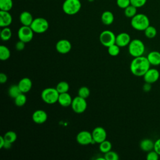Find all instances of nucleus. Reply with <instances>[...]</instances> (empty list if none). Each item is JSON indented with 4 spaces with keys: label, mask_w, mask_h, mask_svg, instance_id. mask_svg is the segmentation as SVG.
Here are the masks:
<instances>
[{
    "label": "nucleus",
    "mask_w": 160,
    "mask_h": 160,
    "mask_svg": "<svg viewBox=\"0 0 160 160\" xmlns=\"http://www.w3.org/2000/svg\"><path fill=\"white\" fill-rule=\"evenodd\" d=\"M150 63L144 56L134 58L130 64V71L131 73L138 77H141L149 69Z\"/></svg>",
    "instance_id": "f257e3e1"
},
{
    "label": "nucleus",
    "mask_w": 160,
    "mask_h": 160,
    "mask_svg": "<svg viewBox=\"0 0 160 160\" xmlns=\"http://www.w3.org/2000/svg\"><path fill=\"white\" fill-rule=\"evenodd\" d=\"M131 25L137 31H144L149 25L150 22L148 17L144 14H136L131 18Z\"/></svg>",
    "instance_id": "f03ea898"
},
{
    "label": "nucleus",
    "mask_w": 160,
    "mask_h": 160,
    "mask_svg": "<svg viewBox=\"0 0 160 160\" xmlns=\"http://www.w3.org/2000/svg\"><path fill=\"white\" fill-rule=\"evenodd\" d=\"M128 51L129 54L134 58L142 56L145 51L144 42L139 39L131 40L128 45Z\"/></svg>",
    "instance_id": "7ed1b4c3"
},
{
    "label": "nucleus",
    "mask_w": 160,
    "mask_h": 160,
    "mask_svg": "<svg viewBox=\"0 0 160 160\" xmlns=\"http://www.w3.org/2000/svg\"><path fill=\"white\" fill-rule=\"evenodd\" d=\"M59 93L55 88H47L44 89L41 94L42 100L46 104H52L58 102Z\"/></svg>",
    "instance_id": "20e7f679"
},
{
    "label": "nucleus",
    "mask_w": 160,
    "mask_h": 160,
    "mask_svg": "<svg viewBox=\"0 0 160 160\" xmlns=\"http://www.w3.org/2000/svg\"><path fill=\"white\" fill-rule=\"evenodd\" d=\"M81 8L80 0H65L62 4L63 12L68 15H74L77 14Z\"/></svg>",
    "instance_id": "39448f33"
},
{
    "label": "nucleus",
    "mask_w": 160,
    "mask_h": 160,
    "mask_svg": "<svg viewBox=\"0 0 160 160\" xmlns=\"http://www.w3.org/2000/svg\"><path fill=\"white\" fill-rule=\"evenodd\" d=\"M30 26L35 33L42 34L48 29L49 22L44 18H36L33 19Z\"/></svg>",
    "instance_id": "423d86ee"
},
{
    "label": "nucleus",
    "mask_w": 160,
    "mask_h": 160,
    "mask_svg": "<svg viewBox=\"0 0 160 160\" xmlns=\"http://www.w3.org/2000/svg\"><path fill=\"white\" fill-rule=\"evenodd\" d=\"M116 35L110 30H104L99 35V41L101 44L106 48L116 43Z\"/></svg>",
    "instance_id": "0eeeda50"
},
{
    "label": "nucleus",
    "mask_w": 160,
    "mask_h": 160,
    "mask_svg": "<svg viewBox=\"0 0 160 160\" xmlns=\"http://www.w3.org/2000/svg\"><path fill=\"white\" fill-rule=\"evenodd\" d=\"M34 33V32L31 29V26L22 25V26H21L18 31V37L19 40L22 41L27 43L32 39Z\"/></svg>",
    "instance_id": "6e6552de"
},
{
    "label": "nucleus",
    "mask_w": 160,
    "mask_h": 160,
    "mask_svg": "<svg viewBox=\"0 0 160 160\" xmlns=\"http://www.w3.org/2000/svg\"><path fill=\"white\" fill-rule=\"evenodd\" d=\"M87 106L88 104L86 99L82 98L79 96L72 99V101L71 105L72 111L78 114L84 112L87 108Z\"/></svg>",
    "instance_id": "1a4fd4ad"
},
{
    "label": "nucleus",
    "mask_w": 160,
    "mask_h": 160,
    "mask_svg": "<svg viewBox=\"0 0 160 160\" xmlns=\"http://www.w3.org/2000/svg\"><path fill=\"white\" fill-rule=\"evenodd\" d=\"M76 141L81 145H88L94 142L92 133L88 131H80L76 136Z\"/></svg>",
    "instance_id": "9d476101"
},
{
    "label": "nucleus",
    "mask_w": 160,
    "mask_h": 160,
    "mask_svg": "<svg viewBox=\"0 0 160 160\" xmlns=\"http://www.w3.org/2000/svg\"><path fill=\"white\" fill-rule=\"evenodd\" d=\"M92 136L94 142L101 143L106 139L107 132L104 128L102 127H96L92 131Z\"/></svg>",
    "instance_id": "9b49d317"
},
{
    "label": "nucleus",
    "mask_w": 160,
    "mask_h": 160,
    "mask_svg": "<svg viewBox=\"0 0 160 160\" xmlns=\"http://www.w3.org/2000/svg\"><path fill=\"white\" fill-rule=\"evenodd\" d=\"M72 45L68 39H60L56 44V49L60 54H67L71 50Z\"/></svg>",
    "instance_id": "f8f14e48"
},
{
    "label": "nucleus",
    "mask_w": 160,
    "mask_h": 160,
    "mask_svg": "<svg viewBox=\"0 0 160 160\" xmlns=\"http://www.w3.org/2000/svg\"><path fill=\"white\" fill-rule=\"evenodd\" d=\"M159 72L155 68H149V69L143 76L145 82L152 84L156 82L159 78Z\"/></svg>",
    "instance_id": "ddd939ff"
},
{
    "label": "nucleus",
    "mask_w": 160,
    "mask_h": 160,
    "mask_svg": "<svg viewBox=\"0 0 160 160\" xmlns=\"http://www.w3.org/2000/svg\"><path fill=\"white\" fill-rule=\"evenodd\" d=\"M131 41V36L127 32H121L116 36V44L120 48L128 46Z\"/></svg>",
    "instance_id": "4468645a"
},
{
    "label": "nucleus",
    "mask_w": 160,
    "mask_h": 160,
    "mask_svg": "<svg viewBox=\"0 0 160 160\" xmlns=\"http://www.w3.org/2000/svg\"><path fill=\"white\" fill-rule=\"evenodd\" d=\"M48 114L42 109L36 110L32 114V119L36 124H43L47 121Z\"/></svg>",
    "instance_id": "2eb2a0df"
},
{
    "label": "nucleus",
    "mask_w": 160,
    "mask_h": 160,
    "mask_svg": "<svg viewBox=\"0 0 160 160\" xmlns=\"http://www.w3.org/2000/svg\"><path fill=\"white\" fill-rule=\"evenodd\" d=\"M12 21V18L9 11L0 10V26L1 28L9 27Z\"/></svg>",
    "instance_id": "dca6fc26"
},
{
    "label": "nucleus",
    "mask_w": 160,
    "mask_h": 160,
    "mask_svg": "<svg viewBox=\"0 0 160 160\" xmlns=\"http://www.w3.org/2000/svg\"><path fill=\"white\" fill-rule=\"evenodd\" d=\"M18 84L21 92L23 93H26V92H28L31 89L32 82L30 78L26 77V78H22L19 81Z\"/></svg>",
    "instance_id": "f3484780"
},
{
    "label": "nucleus",
    "mask_w": 160,
    "mask_h": 160,
    "mask_svg": "<svg viewBox=\"0 0 160 160\" xmlns=\"http://www.w3.org/2000/svg\"><path fill=\"white\" fill-rule=\"evenodd\" d=\"M72 99L68 92L59 94L58 102L62 107H69L71 105Z\"/></svg>",
    "instance_id": "a211bd4d"
},
{
    "label": "nucleus",
    "mask_w": 160,
    "mask_h": 160,
    "mask_svg": "<svg viewBox=\"0 0 160 160\" xmlns=\"http://www.w3.org/2000/svg\"><path fill=\"white\" fill-rule=\"evenodd\" d=\"M33 18L29 11H23L19 15V21L22 25L30 26L33 21Z\"/></svg>",
    "instance_id": "6ab92c4d"
},
{
    "label": "nucleus",
    "mask_w": 160,
    "mask_h": 160,
    "mask_svg": "<svg viewBox=\"0 0 160 160\" xmlns=\"http://www.w3.org/2000/svg\"><path fill=\"white\" fill-rule=\"evenodd\" d=\"M151 65L158 66L160 64V52L157 51H151L147 56Z\"/></svg>",
    "instance_id": "aec40b11"
},
{
    "label": "nucleus",
    "mask_w": 160,
    "mask_h": 160,
    "mask_svg": "<svg viewBox=\"0 0 160 160\" xmlns=\"http://www.w3.org/2000/svg\"><path fill=\"white\" fill-rule=\"evenodd\" d=\"M101 21L104 25H111L114 20V16L112 12L109 11H105L101 14Z\"/></svg>",
    "instance_id": "412c9836"
},
{
    "label": "nucleus",
    "mask_w": 160,
    "mask_h": 160,
    "mask_svg": "<svg viewBox=\"0 0 160 160\" xmlns=\"http://www.w3.org/2000/svg\"><path fill=\"white\" fill-rule=\"evenodd\" d=\"M154 142H153L152 140L146 138V139H142L141 141L139 146L141 150H142L143 151L149 152L154 149Z\"/></svg>",
    "instance_id": "4be33fe9"
},
{
    "label": "nucleus",
    "mask_w": 160,
    "mask_h": 160,
    "mask_svg": "<svg viewBox=\"0 0 160 160\" xmlns=\"http://www.w3.org/2000/svg\"><path fill=\"white\" fill-rule=\"evenodd\" d=\"M1 39L3 41H9L12 36V31L11 29L9 27H4L1 31L0 33Z\"/></svg>",
    "instance_id": "5701e85b"
},
{
    "label": "nucleus",
    "mask_w": 160,
    "mask_h": 160,
    "mask_svg": "<svg viewBox=\"0 0 160 160\" xmlns=\"http://www.w3.org/2000/svg\"><path fill=\"white\" fill-rule=\"evenodd\" d=\"M11 56L10 50L8 47L4 45L0 46V59L1 61H6Z\"/></svg>",
    "instance_id": "b1692460"
},
{
    "label": "nucleus",
    "mask_w": 160,
    "mask_h": 160,
    "mask_svg": "<svg viewBox=\"0 0 160 160\" xmlns=\"http://www.w3.org/2000/svg\"><path fill=\"white\" fill-rule=\"evenodd\" d=\"M22 93L18 84H13L8 89V94L12 98H15L19 94Z\"/></svg>",
    "instance_id": "393cba45"
},
{
    "label": "nucleus",
    "mask_w": 160,
    "mask_h": 160,
    "mask_svg": "<svg viewBox=\"0 0 160 160\" xmlns=\"http://www.w3.org/2000/svg\"><path fill=\"white\" fill-rule=\"evenodd\" d=\"M99 150L101 152L105 154V153H106L108 151L111 150L112 144L109 141L106 139L104 141L99 143Z\"/></svg>",
    "instance_id": "a878e982"
},
{
    "label": "nucleus",
    "mask_w": 160,
    "mask_h": 160,
    "mask_svg": "<svg viewBox=\"0 0 160 160\" xmlns=\"http://www.w3.org/2000/svg\"><path fill=\"white\" fill-rule=\"evenodd\" d=\"M13 6L12 0H0V10L9 11Z\"/></svg>",
    "instance_id": "bb28decb"
},
{
    "label": "nucleus",
    "mask_w": 160,
    "mask_h": 160,
    "mask_svg": "<svg viewBox=\"0 0 160 160\" xmlns=\"http://www.w3.org/2000/svg\"><path fill=\"white\" fill-rule=\"evenodd\" d=\"M124 15L129 18H132L137 14V8L130 4L124 9Z\"/></svg>",
    "instance_id": "cd10ccee"
},
{
    "label": "nucleus",
    "mask_w": 160,
    "mask_h": 160,
    "mask_svg": "<svg viewBox=\"0 0 160 160\" xmlns=\"http://www.w3.org/2000/svg\"><path fill=\"white\" fill-rule=\"evenodd\" d=\"M56 88L59 94L64 93V92H68L69 89V85L67 82L62 81H60L58 83Z\"/></svg>",
    "instance_id": "c85d7f7f"
},
{
    "label": "nucleus",
    "mask_w": 160,
    "mask_h": 160,
    "mask_svg": "<svg viewBox=\"0 0 160 160\" xmlns=\"http://www.w3.org/2000/svg\"><path fill=\"white\" fill-rule=\"evenodd\" d=\"M3 136H4V138L6 141L11 142L12 144L13 142H14L17 139V134L13 131H7Z\"/></svg>",
    "instance_id": "c756f323"
},
{
    "label": "nucleus",
    "mask_w": 160,
    "mask_h": 160,
    "mask_svg": "<svg viewBox=\"0 0 160 160\" xmlns=\"http://www.w3.org/2000/svg\"><path fill=\"white\" fill-rule=\"evenodd\" d=\"M27 98L24 93L22 92L14 98V103L18 107L23 106L26 102Z\"/></svg>",
    "instance_id": "7c9ffc66"
},
{
    "label": "nucleus",
    "mask_w": 160,
    "mask_h": 160,
    "mask_svg": "<svg viewBox=\"0 0 160 160\" xmlns=\"http://www.w3.org/2000/svg\"><path fill=\"white\" fill-rule=\"evenodd\" d=\"M144 34L146 38L152 39L154 38L157 34V30L156 29L152 26H149L144 31Z\"/></svg>",
    "instance_id": "2f4dec72"
},
{
    "label": "nucleus",
    "mask_w": 160,
    "mask_h": 160,
    "mask_svg": "<svg viewBox=\"0 0 160 160\" xmlns=\"http://www.w3.org/2000/svg\"><path fill=\"white\" fill-rule=\"evenodd\" d=\"M108 54L111 56H116L120 52V47L116 43L108 48Z\"/></svg>",
    "instance_id": "473e14b6"
},
{
    "label": "nucleus",
    "mask_w": 160,
    "mask_h": 160,
    "mask_svg": "<svg viewBox=\"0 0 160 160\" xmlns=\"http://www.w3.org/2000/svg\"><path fill=\"white\" fill-rule=\"evenodd\" d=\"M90 95V89L86 86H82L81 87L78 91V96L86 99Z\"/></svg>",
    "instance_id": "72a5a7b5"
},
{
    "label": "nucleus",
    "mask_w": 160,
    "mask_h": 160,
    "mask_svg": "<svg viewBox=\"0 0 160 160\" xmlns=\"http://www.w3.org/2000/svg\"><path fill=\"white\" fill-rule=\"evenodd\" d=\"M104 158L106 160H118L119 156L117 152L111 150L104 154Z\"/></svg>",
    "instance_id": "f704fd0d"
},
{
    "label": "nucleus",
    "mask_w": 160,
    "mask_h": 160,
    "mask_svg": "<svg viewBox=\"0 0 160 160\" xmlns=\"http://www.w3.org/2000/svg\"><path fill=\"white\" fill-rule=\"evenodd\" d=\"M159 155L153 149L148 152L146 159L147 160H158L159 159Z\"/></svg>",
    "instance_id": "c9c22d12"
},
{
    "label": "nucleus",
    "mask_w": 160,
    "mask_h": 160,
    "mask_svg": "<svg viewBox=\"0 0 160 160\" xmlns=\"http://www.w3.org/2000/svg\"><path fill=\"white\" fill-rule=\"evenodd\" d=\"M118 6L121 9H125L131 4L130 0H116Z\"/></svg>",
    "instance_id": "e433bc0d"
},
{
    "label": "nucleus",
    "mask_w": 160,
    "mask_h": 160,
    "mask_svg": "<svg viewBox=\"0 0 160 160\" xmlns=\"http://www.w3.org/2000/svg\"><path fill=\"white\" fill-rule=\"evenodd\" d=\"M131 4L137 8H141L145 5L147 0H130Z\"/></svg>",
    "instance_id": "4c0bfd02"
},
{
    "label": "nucleus",
    "mask_w": 160,
    "mask_h": 160,
    "mask_svg": "<svg viewBox=\"0 0 160 160\" xmlns=\"http://www.w3.org/2000/svg\"><path fill=\"white\" fill-rule=\"evenodd\" d=\"M25 44H26V42H24V41L19 40L15 45V48H16V50L18 51H22L25 48Z\"/></svg>",
    "instance_id": "58836bf2"
},
{
    "label": "nucleus",
    "mask_w": 160,
    "mask_h": 160,
    "mask_svg": "<svg viewBox=\"0 0 160 160\" xmlns=\"http://www.w3.org/2000/svg\"><path fill=\"white\" fill-rule=\"evenodd\" d=\"M154 150L160 156V138H159V139H158L154 142Z\"/></svg>",
    "instance_id": "ea45409f"
},
{
    "label": "nucleus",
    "mask_w": 160,
    "mask_h": 160,
    "mask_svg": "<svg viewBox=\"0 0 160 160\" xmlns=\"http://www.w3.org/2000/svg\"><path fill=\"white\" fill-rule=\"evenodd\" d=\"M8 81V76L5 73L1 72L0 73V82L1 84L6 82Z\"/></svg>",
    "instance_id": "a19ab883"
},
{
    "label": "nucleus",
    "mask_w": 160,
    "mask_h": 160,
    "mask_svg": "<svg viewBox=\"0 0 160 160\" xmlns=\"http://www.w3.org/2000/svg\"><path fill=\"white\" fill-rule=\"evenodd\" d=\"M151 89V84L148 82H145L142 86V89L145 92H149Z\"/></svg>",
    "instance_id": "79ce46f5"
},
{
    "label": "nucleus",
    "mask_w": 160,
    "mask_h": 160,
    "mask_svg": "<svg viewBox=\"0 0 160 160\" xmlns=\"http://www.w3.org/2000/svg\"><path fill=\"white\" fill-rule=\"evenodd\" d=\"M5 142H6V141H5V139L4 138V136H0V148L1 149L3 148L4 145L5 144Z\"/></svg>",
    "instance_id": "37998d69"
},
{
    "label": "nucleus",
    "mask_w": 160,
    "mask_h": 160,
    "mask_svg": "<svg viewBox=\"0 0 160 160\" xmlns=\"http://www.w3.org/2000/svg\"><path fill=\"white\" fill-rule=\"evenodd\" d=\"M11 146H12V143L6 141V142H5V144H4V145L3 148H4V149H8L11 148Z\"/></svg>",
    "instance_id": "c03bdc74"
},
{
    "label": "nucleus",
    "mask_w": 160,
    "mask_h": 160,
    "mask_svg": "<svg viewBox=\"0 0 160 160\" xmlns=\"http://www.w3.org/2000/svg\"><path fill=\"white\" fill-rule=\"evenodd\" d=\"M89 1H94V0H88Z\"/></svg>",
    "instance_id": "a18cd8bd"
}]
</instances>
